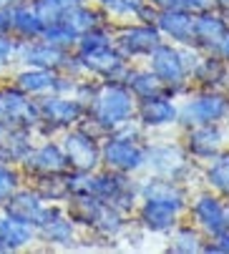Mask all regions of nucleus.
<instances>
[{"label": "nucleus", "mask_w": 229, "mask_h": 254, "mask_svg": "<svg viewBox=\"0 0 229 254\" xmlns=\"http://www.w3.org/2000/svg\"><path fill=\"white\" fill-rule=\"evenodd\" d=\"M0 119L13 124V126H23V128H35L41 124V111H38V101H33V96L13 88H0Z\"/></svg>", "instance_id": "1"}, {"label": "nucleus", "mask_w": 229, "mask_h": 254, "mask_svg": "<svg viewBox=\"0 0 229 254\" xmlns=\"http://www.w3.org/2000/svg\"><path fill=\"white\" fill-rule=\"evenodd\" d=\"M131 93L124 88V86H103L101 93L96 96V103H93V114H96V121L101 126H119V124H126V119L131 116Z\"/></svg>", "instance_id": "2"}, {"label": "nucleus", "mask_w": 229, "mask_h": 254, "mask_svg": "<svg viewBox=\"0 0 229 254\" xmlns=\"http://www.w3.org/2000/svg\"><path fill=\"white\" fill-rule=\"evenodd\" d=\"M15 61L25 63V65H33V68H51V70H58L63 65H68V53L58 46H51L46 41H18V48H15Z\"/></svg>", "instance_id": "3"}, {"label": "nucleus", "mask_w": 229, "mask_h": 254, "mask_svg": "<svg viewBox=\"0 0 229 254\" xmlns=\"http://www.w3.org/2000/svg\"><path fill=\"white\" fill-rule=\"evenodd\" d=\"M63 154L68 159V169L76 171H91L98 164V146L86 131H71L63 138Z\"/></svg>", "instance_id": "4"}, {"label": "nucleus", "mask_w": 229, "mask_h": 254, "mask_svg": "<svg viewBox=\"0 0 229 254\" xmlns=\"http://www.w3.org/2000/svg\"><path fill=\"white\" fill-rule=\"evenodd\" d=\"M30 149H33L30 128L13 126V124L0 119V164H5V166L20 164Z\"/></svg>", "instance_id": "5"}, {"label": "nucleus", "mask_w": 229, "mask_h": 254, "mask_svg": "<svg viewBox=\"0 0 229 254\" xmlns=\"http://www.w3.org/2000/svg\"><path fill=\"white\" fill-rule=\"evenodd\" d=\"M38 111H41V124L53 128L71 126L81 119V103L71 101L63 96H43L38 101Z\"/></svg>", "instance_id": "6"}, {"label": "nucleus", "mask_w": 229, "mask_h": 254, "mask_svg": "<svg viewBox=\"0 0 229 254\" xmlns=\"http://www.w3.org/2000/svg\"><path fill=\"white\" fill-rule=\"evenodd\" d=\"M25 166L28 174H35V176H41V174H63L68 169V159L63 154V149L58 146V143H43V146H38V149H30L28 156L20 161Z\"/></svg>", "instance_id": "7"}, {"label": "nucleus", "mask_w": 229, "mask_h": 254, "mask_svg": "<svg viewBox=\"0 0 229 254\" xmlns=\"http://www.w3.org/2000/svg\"><path fill=\"white\" fill-rule=\"evenodd\" d=\"M151 70H154V76L161 83H169V86H181V81L186 76L181 53L169 46H161V43L151 51Z\"/></svg>", "instance_id": "8"}, {"label": "nucleus", "mask_w": 229, "mask_h": 254, "mask_svg": "<svg viewBox=\"0 0 229 254\" xmlns=\"http://www.w3.org/2000/svg\"><path fill=\"white\" fill-rule=\"evenodd\" d=\"M41 209H43V199L38 196L35 189H15L5 201H3V214L13 216L18 222H25L30 227L38 224V216H41Z\"/></svg>", "instance_id": "9"}, {"label": "nucleus", "mask_w": 229, "mask_h": 254, "mask_svg": "<svg viewBox=\"0 0 229 254\" xmlns=\"http://www.w3.org/2000/svg\"><path fill=\"white\" fill-rule=\"evenodd\" d=\"M227 111H229V103H227L222 96H202V98H197V101H192V103L184 106L181 121L194 124V126H202V124L219 121Z\"/></svg>", "instance_id": "10"}, {"label": "nucleus", "mask_w": 229, "mask_h": 254, "mask_svg": "<svg viewBox=\"0 0 229 254\" xmlns=\"http://www.w3.org/2000/svg\"><path fill=\"white\" fill-rule=\"evenodd\" d=\"M103 159L111 169H116V171H134L144 164V151L136 146V143L126 141V138H113V141L106 143Z\"/></svg>", "instance_id": "11"}, {"label": "nucleus", "mask_w": 229, "mask_h": 254, "mask_svg": "<svg viewBox=\"0 0 229 254\" xmlns=\"http://www.w3.org/2000/svg\"><path fill=\"white\" fill-rule=\"evenodd\" d=\"M56 83H58V76L51 68L28 65L25 70H20V73L15 76V88L28 93V96H46V93L56 91Z\"/></svg>", "instance_id": "12"}, {"label": "nucleus", "mask_w": 229, "mask_h": 254, "mask_svg": "<svg viewBox=\"0 0 229 254\" xmlns=\"http://www.w3.org/2000/svg\"><path fill=\"white\" fill-rule=\"evenodd\" d=\"M35 237V227L18 222L8 214H0V252H18Z\"/></svg>", "instance_id": "13"}, {"label": "nucleus", "mask_w": 229, "mask_h": 254, "mask_svg": "<svg viewBox=\"0 0 229 254\" xmlns=\"http://www.w3.org/2000/svg\"><path fill=\"white\" fill-rule=\"evenodd\" d=\"M156 23H159V28L166 35H171V38H176L181 43H192L194 41V18L189 15L186 10H174V8L161 10Z\"/></svg>", "instance_id": "14"}, {"label": "nucleus", "mask_w": 229, "mask_h": 254, "mask_svg": "<svg viewBox=\"0 0 229 254\" xmlns=\"http://www.w3.org/2000/svg\"><path fill=\"white\" fill-rule=\"evenodd\" d=\"M10 15V35H15V38L20 41H33V38H41L43 33V23L38 20V15L33 13V8L18 3L8 10Z\"/></svg>", "instance_id": "15"}, {"label": "nucleus", "mask_w": 229, "mask_h": 254, "mask_svg": "<svg viewBox=\"0 0 229 254\" xmlns=\"http://www.w3.org/2000/svg\"><path fill=\"white\" fill-rule=\"evenodd\" d=\"M103 214V206L98 196L91 194H71L68 199V216L71 222H81V224H96Z\"/></svg>", "instance_id": "16"}, {"label": "nucleus", "mask_w": 229, "mask_h": 254, "mask_svg": "<svg viewBox=\"0 0 229 254\" xmlns=\"http://www.w3.org/2000/svg\"><path fill=\"white\" fill-rule=\"evenodd\" d=\"M121 48L131 56L136 53H151L156 46H159V33L154 28H149V25H139V28H129L124 30L121 35Z\"/></svg>", "instance_id": "17"}, {"label": "nucleus", "mask_w": 229, "mask_h": 254, "mask_svg": "<svg viewBox=\"0 0 229 254\" xmlns=\"http://www.w3.org/2000/svg\"><path fill=\"white\" fill-rule=\"evenodd\" d=\"M194 214L202 222V227L212 234H222L227 227L224 224V206L214 196H199V201L194 204Z\"/></svg>", "instance_id": "18"}, {"label": "nucleus", "mask_w": 229, "mask_h": 254, "mask_svg": "<svg viewBox=\"0 0 229 254\" xmlns=\"http://www.w3.org/2000/svg\"><path fill=\"white\" fill-rule=\"evenodd\" d=\"M174 119H176L174 103L161 96H151L141 103V121L149 126H164V124H171Z\"/></svg>", "instance_id": "19"}, {"label": "nucleus", "mask_w": 229, "mask_h": 254, "mask_svg": "<svg viewBox=\"0 0 229 254\" xmlns=\"http://www.w3.org/2000/svg\"><path fill=\"white\" fill-rule=\"evenodd\" d=\"M144 199L164 204L174 211H179L184 206V194H181V189H176L171 184V181H149V184L144 187Z\"/></svg>", "instance_id": "20"}, {"label": "nucleus", "mask_w": 229, "mask_h": 254, "mask_svg": "<svg viewBox=\"0 0 229 254\" xmlns=\"http://www.w3.org/2000/svg\"><path fill=\"white\" fill-rule=\"evenodd\" d=\"M81 61L86 68L96 70V73L101 76H113V73H119V70L124 68L121 58L108 48H98V51H88V53H81Z\"/></svg>", "instance_id": "21"}, {"label": "nucleus", "mask_w": 229, "mask_h": 254, "mask_svg": "<svg viewBox=\"0 0 229 254\" xmlns=\"http://www.w3.org/2000/svg\"><path fill=\"white\" fill-rule=\"evenodd\" d=\"M224 35H227V25L222 18L217 15H209L207 10L202 13L199 20H194V38L204 46H222L224 41Z\"/></svg>", "instance_id": "22"}, {"label": "nucleus", "mask_w": 229, "mask_h": 254, "mask_svg": "<svg viewBox=\"0 0 229 254\" xmlns=\"http://www.w3.org/2000/svg\"><path fill=\"white\" fill-rule=\"evenodd\" d=\"M219 143H222V133L219 128H212L209 124H202L199 128L189 133V149L197 156H214L219 151Z\"/></svg>", "instance_id": "23"}, {"label": "nucleus", "mask_w": 229, "mask_h": 254, "mask_svg": "<svg viewBox=\"0 0 229 254\" xmlns=\"http://www.w3.org/2000/svg\"><path fill=\"white\" fill-rule=\"evenodd\" d=\"M141 222L151 232H166L176 222V211L164 206V204H156V201H146L144 209H141Z\"/></svg>", "instance_id": "24"}, {"label": "nucleus", "mask_w": 229, "mask_h": 254, "mask_svg": "<svg viewBox=\"0 0 229 254\" xmlns=\"http://www.w3.org/2000/svg\"><path fill=\"white\" fill-rule=\"evenodd\" d=\"M76 5H81V0H35L33 3V13L38 15V20L46 25H53V23H61L63 15L76 8Z\"/></svg>", "instance_id": "25"}, {"label": "nucleus", "mask_w": 229, "mask_h": 254, "mask_svg": "<svg viewBox=\"0 0 229 254\" xmlns=\"http://www.w3.org/2000/svg\"><path fill=\"white\" fill-rule=\"evenodd\" d=\"M35 191L43 201H58L63 196H68V179L61 174H41L35 181Z\"/></svg>", "instance_id": "26"}, {"label": "nucleus", "mask_w": 229, "mask_h": 254, "mask_svg": "<svg viewBox=\"0 0 229 254\" xmlns=\"http://www.w3.org/2000/svg\"><path fill=\"white\" fill-rule=\"evenodd\" d=\"M126 81H129V88L141 98L159 96V91H161V81L154 73H129Z\"/></svg>", "instance_id": "27"}, {"label": "nucleus", "mask_w": 229, "mask_h": 254, "mask_svg": "<svg viewBox=\"0 0 229 254\" xmlns=\"http://www.w3.org/2000/svg\"><path fill=\"white\" fill-rule=\"evenodd\" d=\"M63 23H66L76 35H81V33L96 28V13H91V10L83 8V5H76V8H71V10L63 15Z\"/></svg>", "instance_id": "28"}, {"label": "nucleus", "mask_w": 229, "mask_h": 254, "mask_svg": "<svg viewBox=\"0 0 229 254\" xmlns=\"http://www.w3.org/2000/svg\"><path fill=\"white\" fill-rule=\"evenodd\" d=\"M41 38L46 41V43H51V46H58V48H68L71 43H76L78 41V35H76L63 20L61 23H53V25H46L43 28V33H41Z\"/></svg>", "instance_id": "29"}, {"label": "nucleus", "mask_w": 229, "mask_h": 254, "mask_svg": "<svg viewBox=\"0 0 229 254\" xmlns=\"http://www.w3.org/2000/svg\"><path fill=\"white\" fill-rule=\"evenodd\" d=\"M207 179H209V184H212L214 189H219V191L229 194V154L219 156V159L212 164V169H209Z\"/></svg>", "instance_id": "30"}, {"label": "nucleus", "mask_w": 229, "mask_h": 254, "mask_svg": "<svg viewBox=\"0 0 229 254\" xmlns=\"http://www.w3.org/2000/svg\"><path fill=\"white\" fill-rule=\"evenodd\" d=\"M108 46H111V38H108L106 33L96 30V28H91V30H86V33L78 35V48H81V53L98 51V48H108Z\"/></svg>", "instance_id": "31"}, {"label": "nucleus", "mask_w": 229, "mask_h": 254, "mask_svg": "<svg viewBox=\"0 0 229 254\" xmlns=\"http://www.w3.org/2000/svg\"><path fill=\"white\" fill-rule=\"evenodd\" d=\"M18 189V171L13 166L0 164V204Z\"/></svg>", "instance_id": "32"}, {"label": "nucleus", "mask_w": 229, "mask_h": 254, "mask_svg": "<svg viewBox=\"0 0 229 254\" xmlns=\"http://www.w3.org/2000/svg\"><path fill=\"white\" fill-rule=\"evenodd\" d=\"M197 76H199V81H204V83H217V81H222V76H224V65H222L219 61L209 58V61H204V63L199 65Z\"/></svg>", "instance_id": "33"}, {"label": "nucleus", "mask_w": 229, "mask_h": 254, "mask_svg": "<svg viewBox=\"0 0 229 254\" xmlns=\"http://www.w3.org/2000/svg\"><path fill=\"white\" fill-rule=\"evenodd\" d=\"M15 48H18V41L13 35H0V70L15 61Z\"/></svg>", "instance_id": "34"}, {"label": "nucleus", "mask_w": 229, "mask_h": 254, "mask_svg": "<svg viewBox=\"0 0 229 254\" xmlns=\"http://www.w3.org/2000/svg\"><path fill=\"white\" fill-rule=\"evenodd\" d=\"M171 249H174V252H197V249H202V247H199V237H197L194 232H179V234L174 237Z\"/></svg>", "instance_id": "35"}, {"label": "nucleus", "mask_w": 229, "mask_h": 254, "mask_svg": "<svg viewBox=\"0 0 229 254\" xmlns=\"http://www.w3.org/2000/svg\"><path fill=\"white\" fill-rule=\"evenodd\" d=\"M101 3L108 10H113V13L126 15V13H139L141 5H144V0H101Z\"/></svg>", "instance_id": "36"}, {"label": "nucleus", "mask_w": 229, "mask_h": 254, "mask_svg": "<svg viewBox=\"0 0 229 254\" xmlns=\"http://www.w3.org/2000/svg\"><path fill=\"white\" fill-rule=\"evenodd\" d=\"M154 5H159L161 10H169V8H174V10H186L189 8V0H151Z\"/></svg>", "instance_id": "37"}, {"label": "nucleus", "mask_w": 229, "mask_h": 254, "mask_svg": "<svg viewBox=\"0 0 229 254\" xmlns=\"http://www.w3.org/2000/svg\"><path fill=\"white\" fill-rule=\"evenodd\" d=\"M217 237H219L217 244H214V247H207V252H229V232H227V234L222 232V234H217Z\"/></svg>", "instance_id": "38"}, {"label": "nucleus", "mask_w": 229, "mask_h": 254, "mask_svg": "<svg viewBox=\"0 0 229 254\" xmlns=\"http://www.w3.org/2000/svg\"><path fill=\"white\" fill-rule=\"evenodd\" d=\"M0 35H10V15H8V10H0Z\"/></svg>", "instance_id": "39"}, {"label": "nucleus", "mask_w": 229, "mask_h": 254, "mask_svg": "<svg viewBox=\"0 0 229 254\" xmlns=\"http://www.w3.org/2000/svg\"><path fill=\"white\" fill-rule=\"evenodd\" d=\"M209 5H212V0H189V8H194V10H202V13H204V10H207Z\"/></svg>", "instance_id": "40"}, {"label": "nucleus", "mask_w": 229, "mask_h": 254, "mask_svg": "<svg viewBox=\"0 0 229 254\" xmlns=\"http://www.w3.org/2000/svg\"><path fill=\"white\" fill-rule=\"evenodd\" d=\"M18 3H23V0H0V10H10Z\"/></svg>", "instance_id": "41"}, {"label": "nucleus", "mask_w": 229, "mask_h": 254, "mask_svg": "<svg viewBox=\"0 0 229 254\" xmlns=\"http://www.w3.org/2000/svg\"><path fill=\"white\" fill-rule=\"evenodd\" d=\"M222 51H224V56L229 58V33L224 35V41H222Z\"/></svg>", "instance_id": "42"}, {"label": "nucleus", "mask_w": 229, "mask_h": 254, "mask_svg": "<svg viewBox=\"0 0 229 254\" xmlns=\"http://www.w3.org/2000/svg\"><path fill=\"white\" fill-rule=\"evenodd\" d=\"M217 3H219V5L224 8V10H229V0H217Z\"/></svg>", "instance_id": "43"}, {"label": "nucleus", "mask_w": 229, "mask_h": 254, "mask_svg": "<svg viewBox=\"0 0 229 254\" xmlns=\"http://www.w3.org/2000/svg\"><path fill=\"white\" fill-rule=\"evenodd\" d=\"M224 224H227V227H229V206H227V209H224Z\"/></svg>", "instance_id": "44"}]
</instances>
